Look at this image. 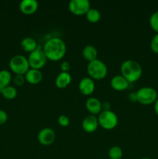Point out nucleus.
Wrapping results in <instances>:
<instances>
[{"label":"nucleus","instance_id":"23","mask_svg":"<svg viewBox=\"0 0 158 159\" xmlns=\"http://www.w3.org/2000/svg\"><path fill=\"white\" fill-rule=\"evenodd\" d=\"M150 26L156 34H158V11H156L150 16Z\"/></svg>","mask_w":158,"mask_h":159},{"label":"nucleus","instance_id":"2","mask_svg":"<svg viewBox=\"0 0 158 159\" xmlns=\"http://www.w3.org/2000/svg\"><path fill=\"white\" fill-rule=\"evenodd\" d=\"M120 71L121 75L128 81L129 83H133L140 79L143 74V68L139 62L129 59L122 62Z\"/></svg>","mask_w":158,"mask_h":159},{"label":"nucleus","instance_id":"20","mask_svg":"<svg viewBox=\"0 0 158 159\" xmlns=\"http://www.w3.org/2000/svg\"><path fill=\"white\" fill-rule=\"evenodd\" d=\"M0 93L6 99L12 100V99H14L16 97L18 93H17V89L15 87L12 86V85H9V86L2 89H0Z\"/></svg>","mask_w":158,"mask_h":159},{"label":"nucleus","instance_id":"24","mask_svg":"<svg viewBox=\"0 0 158 159\" xmlns=\"http://www.w3.org/2000/svg\"><path fill=\"white\" fill-rule=\"evenodd\" d=\"M150 48L155 54H158V34H156L150 41Z\"/></svg>","mask_w":158,"mask_h":159},{"label":"nucleus","instance_id":"9","mask_svg":"<svg viewBox=\"0 0 158 159\" xmlns=\"http://www.w3.org/2000/svg\"><path fill=\"white\" fill-rule=\"evenodd\" d=\"M56 138L55 132L53 129L49 127H45L40 130L37 136L39 143L42 145L48 146L52 144L54 142Z\"/></svg>","mask_w":158,"mask_h":159},{"label":"nucleus","instance_id":"10","mask_svg":"<svg viewBox=\"0 0 158 159\" xmlns=\"http://www.w3.org/2000/svg\"><path fill=\"white\" fill-rule=\"evenodd\" d=\"M95 89V85L92 79L85 77L81 79L78 84V89L84 96H90L92 94Z\"/></svg>","mask_w":158,"mask_h":159},{"label":"nucleus","instance_id":"17","mask_svg":"<svg viewBox=\"0 0 158 159\" xmlns=\"http://www.w3.org/2000/svg\"><path fill=\"white\" fill-rule=\"evenodd\" d=\"M82 55L85 60L88 61V62H91L97 59L98 51L92 45H87L83 48Z\"/></svg>","mask_w":158,"mask_h":159},{"label":"nucleus","instance_id":"31","mask_svg":"<svg viewBox=\"0 0 158 159\" xmlns=\"http://www.w3.org/2000/svg\"><path fill=\"white\" fill-rule=\"evenodd\" d=\"M141 159H150V158H141Z\"/></svg>","mask_w":158,"mask_h":159},{"label":"nucleus","instance_id":"30","mask_svg":"<svg viewBox=\"0 0 158 159\" xmlns=\"http://www.w3.org/2000/svg\"><path fill=\"white\" fill-rule=\"evenodd\" d=\"M154 111L156 113V116H158V98L156 100V102H154Z\"/></svg>","mask_w":158,"mask_h":159},{"label":"nucleus","instance_id":"5","mask_svg":"<svg viewBox=\"0 0 158 159\" xmlns=\"http://www.w3.org/2000/svg\"><path fill=\"white\" fill-rule=\"evenodd\" d=\"M9 68L11 71L15 75H24L29 69V65L28 59L21 54L13 56L9 61Z\"/></svg>","mask_w":158,"mask_h":159},{"label":"nucleus","instance_id":"13","mask_svg":"<svg viewBox=\"0 0 158 159\" xmlns=\"http://www.w3.org/2000/svg\"><path fill=\"white\" fill-rule=\"evenodd\" d=\"M38 2L36 0H23L20 3V9L25 15H32L38 9Z\"/></svg>","mask_w":158,"mask_h":159},{"label":"nucleus","instance_id":"26","mask_svg":"<svg viewBox=\"0 0 158 159\" xmlns=\"http://www.w3.org/2000/svg\"><path fill=\"white\" fill-rule=\"evenodd\" d=\"M13 82L14 84L17 85V86H22L25 83V82H26L25 76L22 75H15L13 79Z\"/></svg>","mask_w":158,"mask_h":159},{"label":"nucleus","instance_id":"8","mask_svg":"<svg viewBox=\"0 0 158 159\" xmlns=\"http://www.w3.org/2000/svg\"><path fill=\"white\" fill-rule=\"evenodd\" d=\"M68 9L75 16L86 15L91 9V4L88 0H71L68 4Z\"/></svg>","mask_w":158,"mask_h":159},{"label":"nucleus","instance_id":"29","mask_svg":"<svg viewBox=\"0 0 158 159\" xmlns=\"http://www.w3.org/2000/svg\"><path fill=\"white\" fill-rule=\"evenodd\" d=\"M102 109L103 110H110V104L108 102H105L104 103H102Z\"/></svg>","mask_w":158,"mask_h":159},{"label":"nucleus","instance_id":"25","mask_svg":"<svg viewBox=\"0 0 158 159\" xmlns=\"http://www.w3.org/2000/svg\"><path fill=\"white\" fill-rule=\"evenodd\" d=\"M57 121H58L59 125L64 127H68V126L70 124L69 118H68V116H65V115H60V116L58 117Z\"/></svg>","mask_w":158,"mask_h":159},{"label":"nucleus","instance_id":"11","mask_svg":"<svg viewBox=\"0 0 158 159\" xmlns=\"http://www.w3.org/2000/svg\"><path fill=\"white\" fill-rule=\"evenodd\" d=\"M99 121L98 117L94 115H88L84 118L82 121V129L87 133H93L99 127Z\"/></svg>","mask_w":158,"mask_h":159},{"label":"nucleus","instance_id":"16","mask_svg":"<svg viewBox=\"0 0 158 159\" xmlns=\"http://www.w3.org/2000/svg\"><path fill=\"white\" fill-rule=\"evenodd\" d=\"M71 82V75L69 72H60L55 80L56 86L58 89H65Z\"/></svg>","mask_w":158,"mask_h":159},{"label":"nucleus","instance_id":"14","mask_svg":"<svg viewBox=\"0 0 158 159\" xmlns=\"http://www.w3.org/2000/svg\"><path fill=\"white\" fill-rule=\"evenodd\" d=\"M110 84H111L112 88L116 91H124L128 89L129 85L128 81L122 75L113 76L112 79H111Z\"/></svg>","mask_w":158,"mask_h":159},{"label":"nucleus","instance_id":"19","mask_svg":"<svg viewBox=\"0 0 158 159\" xmlns=\"http://www.w3.org/2000/svg\"><path fill=\"white\" fill-rule=\"evenodd\" d=\"M12 81V75L8 70L0 71V89L9 86Z\"/></svg>","mask_w":158,"mask_h":159},{"label":"nucleus","instance_id":"4","mask_svg":"<svg viewBox=\"0 0 158 159\" xmlns=\"http://www.w3.org/2000/svg\"><path fill=\"white\" fill-rule=\"evenodd\" d=\"M136 102L142 105H150L156 102L158 98L157 92L150 86H144L139 89L136 93Z\"/></svg>","mask_w":158,"mask_h":159},{"label":"nucleus","instance_id":"7","mask_svg":"<svg viewBox=\"0 0 158 159\" xmlns=\"http://www.w3.org/2000/svg\"><path fill=\"white\" fill-rule=\"evenodd\" d=\"M27 59L29 68L38 70H40L42 68H43L47 61V58L43 51V48L40 46H38V48L35 51L29 53V55Z\"/></svg>","mask_w":158,"mask_h":159},{"label":"nucleus","instance_id":"1","mask_svg":"<svg viewBox=\"0 0 158 159\" xmlns=\"http://www.w3.org/2000/svg\"><path fill=\"white\" fill-rule=\"evenodd\" d=\"M43 51L47 60L57 61L64 57L67 47L64 41L58 37H52L45 42Z\"/></svg>","mask_w":158,"mask_h":159},{"label":"nucleus","instance_id":"18","mask_svg":"<svg viewBox=\"0 0 158 159\" xmlns=\"http://www.w3.org/2000/svg\"><path fill=\"white\" fill-rule=\"evenodd\" d=\"M20 44H21V47L23 49V51L29 53L33 52V51H35V50L38 48L37 41H36L35 39H33V37H25V38H23V40H22Z\"/></svg>","mask_w":158,"mask_h":159},{"label":"nucleus","instance_id":"21","mask_svg":"<svg viewBox=\"0 0 158 159\" xmlns=\"http://www.w3.org/2000/svg\"><path fill=\"white\" fill-rule=\"evenodd\" d=\"M85 16H86V19L90 23H97L101 19L100 12L94 8H91Z\"/></svg>","mask_w":158,"mask_h":159},{"label":"nucleus","instance_id":"6","mask_svg":"<svg viewBox=\"0 0 158 159\" xmlns=\"http://www.w3.org/2000/svg\"><path fill=\"white\" fill-rule=\"evenodd\" d=\"M99 124L105 130H112L118 124V116L112 110H102L98 116Z\"/></svg>","mask_w":158,"mask_h":159},{"label":"nucleus","instance_id":"3","mask_svg":"<svg viewBox=\"0 0 158 159\" xmlns=\"http://www.w3.org/2000/svg\"><path fill=\"white\" fill-rule=\"evenodd\" d=\"M87 71L89 77L95 80H101L106 77L108 74V68L105 64L99 59L88 62Z\"/></svg>","mask_w":158,"mask_h":159},{"label":"nucleus","instance_id":"22","mask_svg":"<svg viewBox=\"0 0 158 159\" xmlns=\"http://www.w3.org/2000/svg\"><path fill=\"white\" fill-rule=\"evenodd\" d=\"M122 148L119 146H113L108 150V157L110 159H122Z\"/></svg>","mask_w":158,"mask_h":159},{"label":"nucleus","instance_id":"27","mask_svg":"<svg viewBox=\"0 0 158 159\" xmlns=\"http://www.w3.org/2000/svg\"><path fill=\"white\" fill-rule=\"evenodd\" d=\"M8 120V115L5 110H0V126L3 125L6 123Z\"/></svg>","mask_w":158,"mask_h":159},{"label":"nucleus","instance_id":"28","mask_svg":"<svg viewBox=\"0 0 158 159\" xmlns=\"http://www.w3.org/2000/svg\"><path fill=\"white\" fill-rule=\"evenodd\" d=\"M60 68L63 72H68L71 68V65L68 61H63L60 64Z\"/></svg>","mask_w":158,"mask_h":159},{"label":"nucleus","instance_id":"15","mask_svg":"<svg viewBox=\"0 0 158 159\" xmlns=\"http://www.w3.org/2000/svg\"><path fill=\"white\" fill-rule=\"evenodd\" d=\"M26 82L32 85H37L40 83L43 79V74L41 71L38 69L29 68L27 72L24 75Z\"/></svg>","mask_w":158,"mask_h":159},{"label":"nucleus","instance_id":"12","mask_svg":"<svg viewBox=\"0 0 158 159\" xmlns=\"http://www.w3.org/2000/svg\"><path fill=\"white\" fill-rule=\"evenodd\" d=\"M85 107L91 115H99L102 111V105L99 99L95 97H90L85 102Z\"/></svg>","mask_w":158,"mask_h":159}]
</instances>
